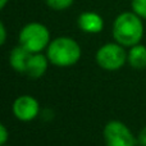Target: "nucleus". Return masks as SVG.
<instances>
[{
    "label": "nucleus",
    "mask_w": 146,
    "mask_h": 146,
    "mask_svg": "<svg viewBox=\"0 0 146 146\" xmlns=\"http://www.w3.org/2000/svg\"><path fill=\"white\" fill-rule=\"evenodd\" d=\"M127 64L133 69H146V46L141 42L131 46L127 50Z\"/></svg>",
    "instance_id": "obj_10"
},
{
    "label": "nucleus",
    "mask_w": 146,
    "mask_h": 146,
    "mask_svg": "<svg viewBox=\"0 0 146 146\" xmlns=\"http://www.w3.org/2000/svg\"><path fill=\"white\" fill-rule=\"evenodd\" d=\"M13 115L19 122L28 123L32 122L41 114V106L38 100L32 95H19L15 98L12 105Z\"/></svg>",
    "instance_id": "obj_6"
},
{
    "label": "nucleus",
    "mask_w": 146,
    "mask_h": 146,
    "mask_svg": "<svg viewBox=\"0 0 146 146\" xmlns=\"http://www.w3.org/2000/svg\"><path fill=\"white\" fill-rule=\"evenodd\" d=\"M30 51L27 49H25L22 45H18L14 46V48L10 50L9 53V58H8V62H9V66L13 71L18 72V73H22L25 74L26 68H27V63H28V59L31 56Z\"/></svg>",
    "instance_id": "obj_9"
},
{
    "label": "nucleus",
    "mask_w": 146,
    "mask_h": 146,
    "mask_svg": "<svg viewBox=\"0 0 146 146\" xmlns=\"http://www.w3.org/2000/svg\"><path fill=\"white\" fill-rule=\"evenodd\" d=\"M131 9L142 19H146V0H132Z\"/></svg>",
    "instance_id": "obj_12"
},
{
    "label": "nucleus",
    "mask_w": 146,
    "mask_h": 146,
    "mask_svg": "<svg viewBox=\"0 0 146 146\" xmlns=\"http://www.w3.org/2000/svg\"><path fill=\"white\" fill-rule=\"evenodd\" d=\"M49 64H50V62H49L46 54L32 53L28 59L25 74L31 80H38V78L44 77L45 73L48 72Z\"/></svg>",
    "instance_id": "obj_8"
},
{
    "label": "nucleus",
    "mask_w": 146,
    "mask_h": 146,
    "mask_svg": "<svg viewBox=\"0 0 146 146\" xmlns=\"http://www.w3.org/2000/svg\"><path fill=\"white\" fill-rule=\"evenodd\" d=\"M7 27H5L4 22H0V44L1 45H5V42H7Z\"/></svg>",
    "instance_id": "obj_15"
},
{
    "label": "nucleus",
    "mask_w": 146,
    "mask_h": 146,
    "mask_svg": "<svg viewBox=\"0 0 146 146\" xmlns=\"http://www.w3.org/2000/svg\"><path fill=\"white\" fill-rule=\"evenodd\" d=\"M4 146H8V145H4Z\"/></svg>",
    "instance_id": "obj_17"
},
{
    "label": "nucleus",
    "mask_w": 146,
    "mask_h": 146,
    "mask_svg": "<svg viewBox=\"0 0 146 146\" xmlns=\"http://www.w3.org/2000/svg\"><path fill=\"white\" fill-rule=\"evenodd\" d=\"M103 139L105 146H137V136L118 119H111L104 126Z\"/></svg>",
    "instance_id": "obj_5"
},
{
    "label": "nucleus",
    "mask_w": 146,
    "mask_h": 146,
    "mask_svg": "<svg viewBox=\"0 0 146 146\" xmlns=\"http://www.w3.org/2000/svg\"><path fill=\"white\" fill-rule=\"evenodd\" d=\"M45 54L51 66L58 68H69L81 60L82 48L69 36H58L50 41Z\"/></svg>",
    "instance_id": "obj_2"
},
{
    "label": "nucleus",
    "mask_w": 146,
    "mask_h": 146,
    "mask_svg": "<svg viewBox=\"0 0 146 146\" xmlns=\"http://www.w3.org/2000/svg\"><path fill=\"white\" fill-rule=\"evenodd\" d=\"M10 133L8 131V127L5 126L4 123L0 124V146L8 145V141H9Z\"/></svg>",
    "instance_id": "obj_13"
},
{
    "label": "nucleus",
    "mask_w": 146,
    "mask_h": 146,
    "mask_svg": "<svg viewBox=\"0 0 146 146\" xmlns=\"http://www.w3.org/2000/svg\"><path fill=\"white\" fill-rule=\"evenodd\" d=\"M144 33V19L132 10L119 13L111 26V35L114 41L127 49L141 42Z\"/></svg>",
    "instance_id": "obj_1"
},
{
    "label": "nucleus",
    "mask_w": 146,
    "mask_h": 146,
    "mask_svg": "<svg viewBox=\"0 0 146 146\" xmlns=\"http://www.w3.org/2000/svg\"><path fill=\"white\" fill-rule=\"evenodd\" d=\"M77 26L82 32L96 35L104 30V19L99 13L92 12V10H86L78 15Z\"/></svg>",
    "instance_id": "obj_7"
},
{
    "label": "nucleus",
    "mask_w": 146,
    "mask_h": 146,
    "mask_svg": "<svg viewBox=\"0 0 146 146\" xmlns=\"http://www.w3.org/2000/svg\"><path fill=\"white\" fill-rule=\"evenodd\" d=\"M8 1H9V0H0V8H1V9H4V8L7 7Z\"/></svg>",
    "instance_id": "obj_16"
},
{
    "label": "nucleus",
    "mask_w": 146,
    "mask_h": 146,
    "mask_svg": "<svg viewBox=\"0 0 146 146\" xmlns=\"http://www.w3.org/2000/svg\"><path fill=\"white\" fill-rule=\"evenodd\" d=\"M137 145L146 146V126H144L137 133Z\"/></svg>",
    "instance_id": "obj_14"
},
{
    "label": "nucleus",
    "mask_w": 146,
    "mask_h": 146,
    "mask_svg": "<svg viewBox=\"0 0 146 146\" xmlns=\"http://www.w3.org/2000/svg\"><path fill=\"white\" fill-rule=\"evenodd\" d=\"M127 48L117 41L106 42L96 50L95 62L101 69L108 72L119 71L127 64Z\"/></svg>",
    "instance_id": "obj_4"
},
{
    "label": "nucleus",
    "mask_w": 146,
    "mask_h": 146,
    "mask_svg": "<svg viewBox=\"0 0 146 146\" xmlns=\"http://www.w3.org/2000/svg\"><path fill=\"white\" fill-rule=\"evenodd\" d=\"M53 40L50 31L41 22H28L21 28L18 42L30 53H42Z\"/></svg>",
    "instance_id": "obj_3"
},
{
    "label": "nucleus",
    "mask_w": 146,
    "mask_h": 146,
    "mask_svg": "<svg viewBox=\"0 0 146 146\" xmlns=\"http://www.w3.org/2000/svg\"><path fill=\"white\" fill-rule=\"evenodd\" d=\"M45 3L50 9L62 12V10H67L68 8H71L74 0H45Z\"/></svg>",
    "instance_id": "obj_11"
}]
</instances>
